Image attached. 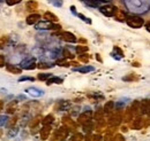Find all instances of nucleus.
<instances>
[{"label":"nucleus","instance_id":"nucleus-1","mask_svg":"<svg viewBox=\"0 0 150 141\" xmlns=\"http://www.w3.org/2000/svg\"><path fill=\"white\" fill-rule=\"evenodd\" d=\"M125 9L133 15H144L150 12V0H122Z\"/></svg>","mask_w":150,"mask_h":141},{"label":"nucleus","instance_id":"nucleus-2","mask_svg":"<svg viewBox=\"0 0 150 141\" xmlns=\"http://www.w3.org/2000/svg\"><path fill=\"white\" fill-rule=\"evenodd\" d=\"M98 9H99V12H100L104 16H106V17H114V16L117 15L118 10H119V8H118L117 6L112 5L111 2H108L106 5L99 7Z\"/></svg>","mask_w":150,"mask_h":141},{"label":"nucleus","instance_id":"nucleus-3","mask_svg":"<svg viewBox=\"0 0 150 141\" xmlns=\"http://www.w3.org/2000/svg\"><path fill=\"white\" fill-rule=\"evenodd\" d=\"M126 23H127V25L129 28L141 29L144 25V20L142 18V16H140V15H131V16H127Z\"/></svg>","mask_w":150,"mask_h":141},{"label":"nucleus","instance_id":"nucleus-4","mask_svg":"<svg viewBox=\"0 0 150 141\" xmlns=\"http://www.w3.org/2000/svg\"><path fill=\"white\" fill-rule=\"evenodd\" d=\"M35 29L36 30H60L61 25L57 24L54 22H50V21H39L38 23L35 24Z\"/></svg>","mask_w":150,"mask_h":141},{"label":"nucleus","instance_id":"nucleus-5","mask_svg":"<svg viewBox=\"0 0 150 141\" xmlns=\"http://www.w3.org/2000/svg\"><path fill=\"white\" fill-rule=\"evenodd\" d=\"M20 68L21 69H24V70H34L37 68V64H36V60L34 56H28L23 60H21L20 62Z\"/></svg>","mask_w":150,"mask_h":141},{"label":"nucleus","instance_id":"nucleus-6","mask_svg":"<svg viewBox=\"0 0 150 141\" xmlns=\"http://www.w3.org/2000/svg\"><path fill=\"white\" fill-rule=\"evenodd\" d=\"M25 92H27L30 96H33V98H40V96L44 95V91L38 87H35V86L25 88Z\"/></svg>","mask_w":150,"mask_h":141},{"label":"nucleus","instance_id":"nucleus-7","mask_svg":"<svg viewBox=\"0 0 150 141\" xmlns=\"http://www.w3.org/2000/svg\"><path fill=\"white\" fill-rule=\"evenodd\" d=\"M131 126L133 130H141V128L144 126V119H143V117L136 116V117L132 121Z\"/></svg>","mask_w":150,"mask_h":141},{"label":"nucleus","instance_id":"nucleus-8","mask_svg":"<svg viewBox=\"0 0 150 141\" xmlns=\"http://www.w3.org/2000/svg\"><path fill=\"white\" fill-rule=\"evenodd\" d=\"M60 38L62 40H65L66 43H76V37L72 32H68V31L61 32L60 34Z\"/></svg>","mask_w":150,"mask_h":141},{"label":"nucleus","instance_id":"nucleus-9","mask_svg":"<svg viewBox=\"0 0 150 141\" xmlns=\"http://www.w3.org/2000/svg\"><path fill=\"white\" fill-rule=\"evenodd\" d=\"M140 111L141 114H144V115H149L150 116V100H143L141 103H140Z\"/></svg>","mask_w":150,"mask_h":141},{"label":"nucleus","instance_id":"nucleus-10","mask_svg":"<svg viewBox=\"0 0 150 141\" xmlns=\"http://www.w3.org/2000/svg\"><path fill=\"white\" fill-rule=\"evenodd\" d=\"M40 21V15L39 14H36V13H33V14H30L27 20H25V22H27V24H29V25H34V24H36Z\"/></svg>","mask_w":150,"mask_h":141},{"label":"nucleus","instance_id":"nucleus-11","mask_svg":"<svg viewBox=\"0 0 150 141\" xmlns=\"http://www.w3.org/2000/svg\"><path fill=\"white\" fill-rule=\"evenodd\" d=\"M43 18L45 20V21H50V22H58V16H57L56 14H53L52 12H45L44 13V15H43Z\"/></svg>","mask_w":150,"mask_h":141},{"label":"nucleus","instance_id":"nucleus-12","mask_svg":"<svg viewBox=\"0 0 150 141\" xmlns=\"http://www.w3.org/2000/svg\"><path fill=\"white\" fill-rule=\"evenodd\" d=\"M73 70L77 71V72H81V73H88V72H90V71H94L95 68L91 67V66H83V67H76Z\"/></svg>","mask_w":150,"mask_h":141},{"label":"nucleus","instance_id":"nucleus-13","mask_svg":"<svg viewBox=\"0 0 150 141\" xmlns=\"http://www.w3.org/2000/svg\"><path fill=\"white\" fill-rule=\"evenodd\" d=\"M25 8H27L28 10H30V12L36 10V9L38 8L37 1H35V0H29V1H27V3H25Z\"/></svg>","mask_w":150,"mask_h":141},{"label":"nucleus","instance_id":"nucleus-14","mask_svg":"<svg viewBox=\"0 0 150 141\" xmlns=\"http://www.w3.org/2000/svg\"><path fill=\"white\" fill-rule=\"evenodd\" d=\"M62 82H64L62 78L52 76V77H50V78L46 80V84H47V85H51V84H62Z\"/></svg>","mask_w":150,"mask_h":141},{"label":"nucleus","instance_id":"nucleus-15","mask_svg":"<svg viewBox=\"0 0 150 141\" xmlns=\"http://www.w3.org/2000/svg\"><path fill=\"white\" fill-rule=\"evenodd\" d=\"M90 116H91V111H86V112H83L82 115H80V117H79V121H80L81 123L88 122V121L90 119Z\"/></svg>","mask_w":150,"mask_h":141},{"label":"nucleus","instance_id":"nucleus-16","mask_svg":"<svg viewBox=\"0 0 150 141\" xmlns=\"http://www.w3.org/2000/svg\"><path fill=\"white\" fill-rule=\"evenodd\" d=\"M114 108H115V102H113V101H108V103L104 106V111L105 112H111L114 110Z\"/></svg>","mask_w":150,"mask_h":141},{"label":"nucleus","instance_id":"nucleus-17","mask_svg":"<svg viewBox=\"0 0 150 141\" xmlns=\"http://www.w3.org/2000/svg\"><path fill=\"white\" fill-rule=\"evenodd\" d=\"M7 70L9 72H13V73H21L22 69L20 67H16L15 64H8L7 66Z\"/></svg>","mask_w":150,"mask_h":141},{"label":"nucleus","instance_id":"nucleus-18","mask_svg":"<svg viewBox=\"0 0 150 141\" xmlns=\"http://www.w3.org/2000/svg\"><path fill=\"white\" fill-rule=\"evenodd\" d=\"M52 67H54L53 63L45 62V61H42L39 64H37V68H39V69H50V68H52Z\"/></svg>","mask_w":150,"mask_h":141},{"label":"nucleus","instance_id":"nucleus-19","mask_svg":"<svg viewBox=\"0 0 150 141\" xmlns=\"http://www.w3.org/2000/svg\"><path fill=\"white\" fill-rule=\"evenodd\" d=\"M120 122H121V116L119 114H115L114 116L111 117V119H110V124H112V125H118Z\"/></svg>","mask_w":150,"mask_h":141},{"label":"nucleus","instance_id":"nucleus-20","mask_svg":"<svg viewBox=\"0 0 150 141\" xmlns=\"http://www.w3.org/2000/svg\"><path fill=\"white\" fill-rule=\"evenodd\" d=\"M137 79H139V78L135 76V73H131V75L125 76V77L122 78L124 82H135V80H137Z\"/></svg>","mask_w":150,"mask_h":141},{"label":"nucleus","instance_id":"nucleus-21","mask_svg":"<svg viewBox=\"0 0 150 141\" xmlns=\"http://www.w3.org/2000/svg\"><path fill=\"white\" fill-rule=\"evenodd\" d=\"M69 107H71V103L67 102V101H61V102L59 103V109H60V110H67Z\"/></svg>","mask_w":150,"mask_h":141},{"label":"nucleus","instance_id":"nucleus-22","mask_svg":"<svg viewBox=\"0 0 150 141\" xmlns=\"http://www.w3.org/2000/svg\"><path fill=\"white\" fill-rule=\"evenodd\" d=\"M50 77H52L51 73H38L37 78L39 80H47Z\"/></svg>","mask_w":150,"mask_h":141},{"label":"nucleus","instance_id":"nucleus-23","mask_svg":"<svg viewBox=\"0 0 150 141\" xmlns=\"http://www.w3.org/2000/svg\"><path fill=\"white\" fill-rule=\"evenodd\" d=\"M7 122H8V116L7 115H1L0 116V127L4 126V125H6Z\"/></svg>","mask_w":150,"mask_h":141},{"label":"nucleus","instance_id":"nucleus-24","mask_svg":"<svg viewBox=\"0 0 150 141\" xmlns=\"http://www.w3.org/2000/svg\"><path fill=\"white\" fill-rule=\"evenodd\" d=\"M53 122V116L52 115H49V116H46L44 119H43V124L44 125H49V124H51Z\"/></svg>","mask_w":150,"mask_h":141},{"label":"nucleus","instance_id":"nucleus-25","mask_svg":"<svg viewBox=\"0 0 150 141\" xmlns=\"http://www.w3.org/2000/svg\"><path fill=\"white\" fill-rule=\"evenodd\" d=\"M75 50H76V52H77L79 54H82V53H84V52L88 51V47H87V46H81V45H80V46H76Z\"/></svg>","mask_w":150,"mask_h":141},{"label":"nucleus","instance_id":"nucleus-26","mask_svg":"<svg viewBox=\"0 0 150 141\" xmlns=\"http://www.w3.org/2000/svg\"><path fill=\"white\" fill-rule=\"evenodd\" d=\"M49 2L50 3H52L53 6H56V7H61L62 6V0H49Z\"/></svg>","mask_w":150,"mask_h":141},{"label":"nucleus","instance_id":"nucleus-27","mask_svg":"<svg viewBox=\"0 0 150 141\" xmlns=\"http://www.w3.org/2000/svg\"><path fill=\"white\" fill-rule=\"evenodd\" d=\"M77 16H79V17L81 18V20H82L83 22H86V23H88V24H91V20H90V18H88L87 16H84L83 14L79 13V14H77Z\"/></svg>","mask_w":150,"mask_h":141},{"label":"nucleus","instance_id":"nucleus-28","mask_svg":"<svg viewBox=\"0 0 150 141\" xmlns=\"http://www.w3.org/2000/svg\"><path fill=\"white\" fill-rule=\"evenodd\" d=\"M18 132H19V128H13V130H11L9 132H8V138H14L16 134H18Z\"/></svg>","mask_w":150,"mask_h":141},{"label":"nucleus","instance_id":"nucleus-29","mask_svg":"<svg viewBox=\"0 0 150 141\" xmlns=\"http://www.w3.org/2000/svg\"><path fill=\"white\" fill-rule=\"evenodd\" d=\"M27 80H29V82H34L35 78H34V77H28V76H23V77H20L19 78V82H27Z\"/></svg>","mask_w":150,"mask_h":141},{"label":"nucleus","instance_id":"nucleus-30","mask_svg":"<svg viewBox=\"0 0 150 141\" xmlns=\"http://www.w3.org/2000/svg\"><path fill=\"white\" fill-rule=\"evenodd\" d=\"M22 0H6V3L8 5V6H15V5H18L20 3Z\"/></svg>","mask_w":150,"mask_h":141},{"label":"nucleus","instance_id":"nucleus-31","mask_svg":"<svg viewBox=\"0 0 150 141\" xmlns=\"http://www.w3.org/2000/svg\"><path fill=\"white\" fill-rule=\"evenodd\" d=\"M6 45H7V37H2V38H0V48L2 50Z\"/></svg>","mask_w":150,"mask_h":141},{"label":"nucleus","instance_id":"nucleus-32","mask_svg":"<svg viewBox=\"0 0 150 141\" xmlns=\"http://www.w3.org/2000/svg\"><path fill=\"white\" fill-rule=\"evenodd\" d=\"M79 59H80L82 62H88V60H89V56H88V54H80Z\"/></svg>","mask_w":150,"mask_h":141},{"label":"nucleus","instance_id":"nucleus-33","mask_svg":"<svg viewBox=\"0 0 150 141\" xmlns=\"http://www.w3.org/2000/svg\"><path fill=\"white\" fill-rule=\"evenodd\" d=\"M113 52H114V53L119 54V56H120V57H124V52H122V51H121V50H120L118 46H114V48H113Z\"/></svg>","mask_w":150,"mask_h":141},{"label":"nucleus","instance_id":"nucleus-34","mask_svg":"<svg viewBox=\"0 0 150 141\" xmlns=\"http://www.w3.org/2000/svg\"><path fill=\"white\" fill-rule=\"evenodd\" d=\"M49 128H50V127H44V128H43V131H42V137H43V139H46V135H47V133H49Z\"/></svg>","mask_w":150,"mask_h":141},{"label":"nucleus","instance_id":"nucleus-35","mask_svg":"<svg viewBox=\"0 0 150 141\" xmlns=\"http://www.w3.org/2000/svg\"><path fill=\"white\" fill-rule=\"evenodd\" d=\"M69 64H71V63H68L67 61H64V60L58 62V66H60V67H68Z\"/></svg>","mask_w":150,"mask_h":141},{"label":"nucleus","instance_id":"nucleus-36","mask_svg":"<svg viewBox=\"0 0 150 141\" xmlns=\"http://www.w3.org/2000/svg\"><path fill=\"white\" fill-rule=\"evenodd\" d=\"M4 64H5V57L4 55H0V67H4Z\"/></svg>","mask_w":150,"mask_h":141},{"label":"nucleus","instance_id":"nucleus-37","mask_svg":"<svg viewBox=\"0 0 150 141\" xmlns=\"http://www.w3.org/2000/svg\"><path fill=\"white\" fill-rule=\"evenodd\" d=\"M114 141H125V140H124L122 135H117V137L114 138Z\"/></svg>","mask_w":150,"mask_h":141},{"label":"nucleus","instance_id":"nucleus-38","mask_svg":"<svg viewBox=\"0 0 150 141\" xmlns=\"http://www.w3.org/2000/svg\"><path fill=\"white\" fill-rule=\"evenodd\" d=\"M144 28H146V30L150 32V22H147V23H144Z\"/></svg>","mask_w":150,"mask_h":141},{"label":"nucleus","instance_id":"nucleus-39","mask_svg":"<svg viewBox=\"0 0 150 141\" xmlns=\"http://www.w3.org/2000/svg\"><path fill=\"white\" fill-rule=\"evenodd\" d=\"M71 10H72V13H73L74 15H76V16H77V13L75 12V6H72V7H71Z\"/></svg>","mask_w":150,"mask_h":141},{"label":"nucleus","instance_id":"nucleus-40","mask_svg":"<svg viewBox=\"0 0 150 141\" xmlns=\"http://www.w3.org/2000/svg\"><path fill=\"white\" fill-rule=\"evenodd\" d=\"M132 66H133V67H137V68H139V67H140V63H139V62H133V64H132Z\"/></svg>","mask_w":150,"mask_h":141},{"label":"nucleus","instance_id":"nucleus-41","mask_svg":"<svg viewBox=\"0 0 150 141\" xmlns=\"http://www.w3.org/2000/svg\"><path fill=\"white\" fill-rule=\"evenodd\" d=\"M1 108H2V102H0V110H1Z\"/></svg>","mask_w":150,"mask_h":141}]
</instances>
